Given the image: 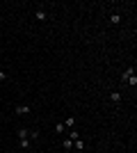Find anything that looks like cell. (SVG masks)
<instances>
[{"instance_id": "6da1fadb", "label": "cell", "mask_w": 137, "mask_h": 153, "mask_svg": "<svg viewBox=\"0 0 137 153\" xmlns=\"http://www.w3.org/2000/svg\"><path fill=\"white\" fill-rule=\"evenodd\" d=\"M27 135H30V133H27ZM27 135H25V137H19L21 149H25V151H27V149H32V142H30V137H27Z\"/></svg>"}, {"instance_id": "7a4b0ae2", "label": "cell", "mask_w": 137, "mask_h": 153, "mask_svg": "<svg viewBox=\"0 0 137 153\" xmlns=\"http://www.w3.org/2000/svg\"><path fill=\"white\" fill-rule=\"evenodd\" d=\"M133 76H135V66H128V69L124 71V76H121V80H124V82H128V80H130Z\"/></svg>"}, {"instance_id": "4fadbf2b", "label": "cell", "mask_w": 137, "mask_h": 153, "mask_svg": "<svg viewBox=\"0 0 137 153\" xmlns=\"http://www.w3.org/2000/svg\"><path fill=\"white\" fill-rule=\"evenodd\" d=\"M0 25H2V21H0Z\"/></svg>"}, {"instance_id": "ba28073f", "label": "cell", "mask_w": 137, "mask_h": 153, "mask_svg": "<svg viewBox=\"0 0 137 153\" xmlns=\"http://www.w3.org/2000/svg\"><path fill=\"white\" fill-rule=\"evenodd\" d=\"M34 16H37L39 21H46V19H48V14H46L44 9H37V14H34Z\"/></svg>"}, {"instance_id": "9c48e42d", "label": "cell", "mask_w": 137, "mask_h": 153, "mask_svg": "<svg viewBox=\"0 0 137 153\" xmlns=\"http://www.w3.org/2000/svg\"><path fill=\"white\" fill-rule=\"evenodd\" d=\"M62 146H64L66 151H69V149H73V140H69V137H66V140L62 142Z\"/></svg>"}, {"instance_id": "52a82bcc", "label": "cell", "mask_w": 137, "mask_h": 153, "mask_svg": "<svg viewBox=\"0 0 137 153\" xmlns=\"http://www.w3.org/2000/svg\"><path fill=\"white\" fill-rule=\"evenodd\" d=\"M76 126V117H66V121H64V128H73Z\"/></svg>"}, {"instance_id": "8992f818", "label": "cell", "mask_w": 137, "mask_h": 153, "mask_svg": "<svg viewBox=\"0 0 137 153\" xmlns=\"http://www.w3.org/2000/svg\"><path fill=\"white\" fill-rule=\"evenodd\" d=\"M112 103H114V105H119V103H121V94H119V91H112Z\"/></svg>"}, {"instance_id": "3957f363", "label": "cell", "mask_w": 137, "mask_h": 153, "mask_svg": "<svg viewBox=\"0 0 137 153\" xmlns=\"http://www.w3.org/2000/svg\"><path fill=\"white\" fill-rule=\"evenodd\" d=\"M14 112H16V114H30V105H16Z\"/></svg>"}, {"instance_id": "8fae6325", "label": "cell", "mask_w": 137, "mask_h": 153, "mask_svg": "<svg viewBox=\"0 0 137 153\" xmlns=\"http://www.w3.org/2000/svg\"><path fill=\"white\" fill-rule=\"evenodd\" d=\"M27 137H30V142H34L37 137H39V133H37V130H30V135H27Z\"/></svg>"}, {"instance_id": "7c38bea8", "label": "cell", "mask_w": 137, "mask_h": 153, "mask_svg": "<svg viewBox=\"0 0 137 153\" xmlns=\"http://www.w3.org/2000/svg\"><path fill=\"white\" fill-rule=\"evenodd\" d=\"M0 80H7V73H5L2 69H0Z\"/></svg>"}, {"instance_id": "5b68a950", "label": "cell", "mask_w": 137, "mask_h": 153, "mask_svg": "<svg viewBox=\"0 0 137 153\" xmlns=\"http://www.w3.org/2000/svg\"><path fill=\"white\" fill-rule=\"evenodd\" d=\"M110 23H112V25H119V23H121V14H112V16H110Z\"/></svg>"}, {"instance_id": "30bf717a", "label": "cell", "mask_w": 137, "mask_h": 153, "mask_svg": "<svg viewBox=\"0 0 137 153\" xmlns=\"http://www.w3.org/2000/svg\"><path fill=\"white\" fill-rule=\"evenodd\" d=\"M64 130H66V128H64V123H55V133H59V135H62Z\"/></svg>"}, {"instance_id": "277c9868", "label": "cell", "mask_w": 137, "mask_h": 153, "mask_svg": "<svg viewBox=\"0 0 137 153\" xmlns=\"http://www.w3.org/2000/svg\"><path fill=\"white\" fill-rule=\"evenodd\" d=\"M73 146L78 149V151H85V146H87V144H85V140H80V137H78V140L73 142Z\"/></svg>"}]
</instances>
